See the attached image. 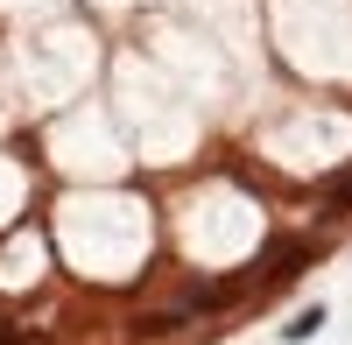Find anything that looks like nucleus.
<instances>
[{
    "label": "nucleus",
    "instance_id": "20e7f679",
    "mask_svg": "<svg viewBox=\"0 0 352 345\" xmlns=\"http://www.w3.org/2000/svg\"><path fill=\"white\" fill-rule=\"evenodd\" d=\"M0 345H21V331H14V324H8V318H0Z\"/></svg>",
    "mask_w": 352,
    "mask_h": 345
},
{
    "label": "nucleus",
    "instance_id": "f257e3e1",
    "mask_svg": "<svg viewBox=\"0 0 352 345\" xmlns=\"http://www.w3.org/2000/svg\"><path fill=\"white\" fill-rule=\"evenodd\" d=\"M310 261H317V240H310V233H275V240L247 261V282H254L261 296H282V289H296V282L310 275Z\"/></svg>",
    "mask_w": 352,
    "mask_h": 345
},
{
    "label": "nucleus",
    "instance_id": "7ed1b4c3",
    "mask_svg": "<svg viewBox=\"0 0 352 345\" xmlns=\"http://www.w3.org/2000/svg\"><path fill=\"white\" fill-rule=\"evenodd\" d=\"M324 324H331V310H324V303H310V310H296V318L282 324V345H310Z\"/></svg>",
    "mask_w": 352,
    "mask_h": 345
},
{
    "label": "nucleus",
    "instance_id": "f03ea898",
    "mask_svg": "<svg viewBox=\"0 0 352 345\" xmlns=\"http://www.w3.org/2000/svg\"><path fill=\"white\" fill-rule=\"evenodd\" d=\"M317 205H324V219H345V212H352V162L338 169V177L317 183Z\"/></svg>",
    "mask_w": 352,
    "mask_h": 345
}]
</instances>
